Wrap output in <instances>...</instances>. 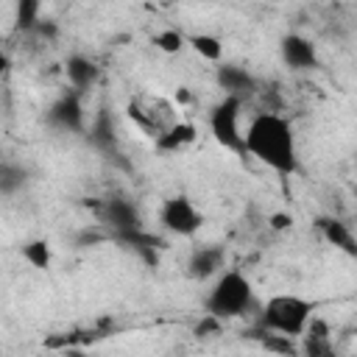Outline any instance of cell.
I'll return each instance as SVG.
<instances>
[{
    "label": "cell",
    "mask_w": 357,
    "mask_h": 357,
    "mask_svg": "<svg viewBox=\"0 0 357 357\" xmlns=\"http://www.w3.org/2000/svg\"><path fill=\"white\" fill-rule=\"evenodd\" d=\"M243 145H245V156H254L279 176H293L298 170L293 126L276 112H259L248 123L243 134Z\"/></svg>",
    "instance_id": "1"
},
{
    "label": "cell",
    "mask_w": 357,
    "mask_h": 357,
    "mask_svg": "<svg viewBox=\"0 0 357 357\" xmlns=\"http://www.w3.org/2000/svg\"><path fill=\"white\" fill-rule=\"evenodd\" d=\"M206 315L218 318V321H229V318H243L257 307V296H254V284L248 282V276L243 271H223L212 290L206 293Z\"/></svg>",
    "instance_id": "2"
},
{
    "label": "cell",
    "mask_w": 357,
    "mask_h": 357,
    "mask_svg": "<svg viewBox=\"0 0 357 357\" xmlns=\"http://www.w3.org/2000/svg\"><path fill=\"white\" fill-rule=\"evenodd\" d=\"M312 315H315V304L310 298L273 296V298H268V304H262L254 326L268 329V332H279V335H287V337H301V332H304V326L310 324Z\"/></svg>",
    "instance_id": "3"
},
{
    "label": "cell",
    "mask_w": 357,
    "mask_h": 357,
    "mask_svg": "<svg viewBox=\"0 0 357 357\" xmlns=\"http://www.w3.org/2000/svg\"><path fill=\"white\" fill-rule=\"evenodd\" d=\"M240 109H243V100H237V98L218 100L209 112V131H212L218 145H223L226 151H231L237 156H245L243 128H240Z\"/></svg>",
    "instance_id": "4"
},
{
    "label": "cell",
    "mask_w": 357,
    "mask_h": 357,
    "mask_svg": "<svg viewBox=\"0 0 357 357\" xmlns=\"http://www.w3.org/2000/svg\"><path fill=\"white\" fill-rule=\"evenodd\" d=\"M159 223H162L165 231H170L176 237H192L201 229L204 215L195 209V204L187 195H173V198H167L162 204Z\"/></svg>",
    "instance_id": "5"
},
{
    "label": "cell",
    "mask_w": 357,
    "mask_h": 357,
    "mask_svg": "<svg viewBox=\"0 0 357 357\" xmlns=\"http://www.w3.org/2000/svg\"><path fill=\"white\" fill-rule=\"evenodd\" d=\"M47 123L59 131H67V134H81L84 131V123H86V114H84V103H81V95L75 89L59 95L53 100V106L47 109Z\"/></svg>",
    "instance_id": "6"
},
{
    "label": "cell",
    "mask_w": 357,
    "mask_h": 357,
    "mask_svg": "<svg viewBox=\"0 0 357 357\" xmlns=\"http://www.w3.org/2000/svg\"><path fill=\"white\" fill-rule=\"evenodd\" d=\"M98 218L103 220V226H109V234H120V231L142 229L139 209L134 206V201H128V198H123V195H112V198L100 201Z\"/></svg>",
    "instance_id": "7"
},
{
    "label": "cell",
    "mask_w": 357,
    "mask_h": 357,
    "mask_svg": "<svg viewBox=\"0 0 357 357\" xmlns=\"http://www.w3.org/2000/svg\"><path fill=\"white\" fill-rule=\"evenodd\" d=\"M298 357H337L335 343H332V329L324 318L312 315L310 324L301 332V343H298Z\"/></svg>",
    "instance_id": "8"
},
{
    "label": "cell",
    "mask_w": 357,
    "mask_h": 357,
    "mask_svg": "<svg viewBox=\"0 0 357 357\" xmlns=\"http://www.w3.org/2000/svg\"><path fill=\"white\" fill-rule=\"evenodd\" d=\"M109 240H114L117 245H123L126 251L137 254L148 268L159 265V248L165 245L162 237L145 231V229H134V231H120V234H109Z\"/></svg>",
    "instance_id": "9"
},
{
    "label": "cell",
    "mask_w": 357,
    "mask_h": 357,
    "mask_svg": "<svg viewBox=\"0 0 357 357\" xmlns=\"http://www.w3.org/2000/svg\"><path fill=\"white\" fill-rule=\"evenodd\" d=\"M279 50H282V61H284L290 70H312V67H318V50H315V45H312L307 36H301V33H287V36H282Z\"/></svg>",
    "instance_id": "10"
},
{
    "label": "cell",
    "mask_w": 357,
    "mask_h": 357,
    "mask_svg": "<svg viewBox=\"0 0 357 357\" xmlns=\"http://www.w3.org/2000/svg\"><path fill=\"white\" fill-rule=\"evenodd\" d=\"M218 86L223 89V98H237V100H245L257 92V81L254 75L245 70V67H237V64H220L218 67Z\"/></svg>",
    "instance_id": "11"
},
{
    "label": "cell",
    "mask_w": 357,
    "mask_h": 357,
    "mask_svg": "<svg viewBox=\"0 0 357 357\" xmlns=\"http://www.w3.org/2000/svg\"><path fill=\"white\" fill-rule=\"evenodd\" d=\"M226 265V248L223 245H198L187 259V273L198 282L220 273Z\"/></svg>",
    "instance_id": "12"
},
{
    "label": "cell",
    "mask_w": 357,
    "mask_h": 357,
    "mask_svg": "<svg viewBox=\"0 0 357 357\" xmlns=\"http://www.w3.org/2000/svg\"><path fill=\"white\" fill-rule=\"evenodd\" d=\"M64 75H67L70 86H73L78 95H84L86 89H92V86L100 81V67H98L89 56L73 53V56H67V61H64Z\"/></svg>",
    "instance_id": "13"
},
{
    "label": "cell",
    "mask_w": 357,
    "mask_h": 357,
    "mask_svg": "<svg viewBox=\"0 0 357 357\" xmlns=\"http://www.w3.org/2000/svg\"><path fill=\"white\" fill-rule=\"evenodd\" d=\"M315 229L321 231V237L335 245L337 251H343L346 257H357V240L349 229V223H343L340 218H318L315 220Z\"/></svg>",
    "instance_id": "14"
},
{
    "label": "cell",
    "mask_w": 357,
    "mask_h": 357,
    "mask_svg": "<svg viewBox=\"0 0 357 357\" xmlns=\"http://www.w3.org/2000/svg\"><path fill=\"white\" fill-rule=\"evenodd\" d=\"M195 137H198V128H195L192 123L178 120V123L165 126V128L153 137V145H156V151H162V153H176V151H181V148L192 145Z\"/></svg>",
    "instance_id": "15"
},
{
    "label": "cell",
    "mask_w": 357,
    "mask_h": 357,
    "mask_svg": "<svg viewBox=\"0 0 357 357\" xmlns=\"http://www.w3.org/2000/svg\"><path fill=\"white\" fill-rule=\"evenodd\" d=\"M245 337H248V340H257L265 351H271V354H276V357H298V343H296V337H287V335H279V332H268V329H259V326L248 329Z\"/></svg>",
    "instance_id": "16"
},
{
    "label": "cell",
    "mask_w": 357,
    "mask_h": 357,
    "mask_svg": "<svg viewBox=\"0 0 357 357\" xmlns=\"http://www.w3.org/2000/svg\"><path fill=\"white\" fill-rule=\"evenodd\" d=\"M89 142L98 148V151H106V153H114L117 151V128H114V120L109 114V109H100L89 126Z\"/></svg>",
    "instance_id": "17"
},
{
    "label": "cell",
    "mask_w": 357,
    "mask_h": 357,
    "mask_svg": "<svg viewBox=\"0 0 357 357\" xmlns=\"http://www.w3.org/2000/svg\"><path fill=\"white\" fill-rule=\"evenodd\" d=\"M25 184H28V173H25V167L17 165V162L0 159V198H11V195H17Z\"/></svg>",
    "instance_id": "18"
},
{
    "label": "cell",
    "mask_w": 357,
    "mask_h": 357,
    "mask_svg": "<svg viewBox=\"0 0 357 357\" xmlns=\"http://www.w3.org/2000/svg\"><path fill=\"white\" fill-rule=\"evenodd\" d=\"M20 254H22V259H25L31 268H36V271H47L50 262H53V248H50V243H47L45 237H36V240L22 243Z\"/></svg>",
    "instance_id": "19"
},
{
    "label": "cell",
    "mask_w": 357,
    "mask_h": 357,
    "mask_svg": "<svg viewBox=\"0 0 357 357\" xmlns=\"http://www.w3.org/2000/svg\"><path fill=\"white\" fill-rule=\"evenodd\" d=\"M42 20V6L36 0H20L17 3V11H14V31H22V33H33V28L39 25Z\"/></svg>",
    "instance_id": "20"
},
{
    "label": "cell",
    "mask_w": 357,
    "mask_h": 357,
    "mask_svg": "<svg viewBox=\"0 0 357 357\" xmlns=\"http://www.w3.org/2000/svg\"><path fill=\"white\" fill-rule=\"evenodd\" d=\"M187 45H192V50L206 61H220L223 56V42L212 33H192L187 36Z\"/></svg>",
    "instance_id": "21"
},
{
    "label": "cell",
    "mask_w": 357,
    "mask_h": 357,
    "mask_svg": "<svg viewBox=\"0 0 357 357\" xmlns=\"http://www.w3.org/2000/svg\"><path fill=\"white\" fill-rule=\"evenodd\" d=\"M153 45H156V50H162V53H178V50L187 45V36H184L178 28H165V31H159V33L153 36Z\"/></svg>",
    "instance_id": "22"
},
{
    "label": "cell",
    "mask_w": 357,
    "mask_h": 357,
    "mask_svg": "<svg viewBox=\"0 0 357 357\" xmlns=\"http://www.w3.org/2000/svg\"><path fill=\"white\" fill-rule=\"evenodd\" d=\"M218 332H220V321L212 318V315H204V318L195 324V335H198V337H212V335H218Z\"/></svg>",
    "instance_id": "23"
},
{
    "label": "cell",
    "mask_w": 357,
    "mask_h": 357,
    "mask_svg": "<svg viewBox=\"0 0 357 357\" xmlns=\"http://www.w3.org/2000/svg\"><path fill=\"white\" fill-rule=\"evenodd\" d=\"M268 223H271V229L284 231V229H290V226H293V218H290L287 212H273V215L268 218Z\"/></svg>",
    "instance_id": "24"
},
{
    "label": "cell",
    "mask_w": 357,
    "mask_h": 357,
    "mask_svg": "<svg viewBox=\"0 0 357 357\" xmlns=\"http://www.w3.org/2000/svg\"><path fill=\"white\" fill-rule=\"evenodd\" d=\"M33 33H36V36H45V39H53V36L59 33V28H56L53 20H39V25L33 28Z\"/></svg>",
    "instance_id": "25"
},
{
    "label": "cell",
    "mask_w": 357,
    "mask_h": 357,
    "mask_svg": "<svg viewBox=\"0 0 357 357\" xmlns=\"http://www.w3.org/2000/svg\"><path fill=\"white\" fill-rule=\"evenodd\" d=\"M6 70H8V56H6L3 50H0V75H3Z\"/></svg>",
    "instance_id": "26"
},
{
    "label": "cell",
    "mask_w": 357,
    "mask_h": 357,
    "mask_svg": "<svg viewBox=\"0 0 357 357\" xmlns=\"http://www.w3.org/2000/svg\"><path fill=\"white\" fill-rule=\"evenodd\" d=\"M176 100H181V103L190 100V92H187V89H178V92H176Z\"/></svg>",
    "instance_id": "27"
}]
</instances>
